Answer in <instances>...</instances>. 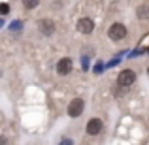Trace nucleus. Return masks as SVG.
I'll return each instance as SVG.
<instances>
[{
    "label": "nucleus",
    "instance_id": "f257e3e1",
    "mask_svg": "<svg viewBox=\"0 0 149 145\" xmlns=\"http://www.w3.org/2000/svg\"><path fill=\"white\" fill-rule=\"evenodd\" d=\"M108 36H109V40L119 42V40H123V38L127 36V28H125V25H121V23H113V25L109 26V30H108Z\"/></svg>",
    "mask_w": 149,
    "mask_h": 145
},
{
    "label": "nucleus",
    "instance_id": "f03ea898",
    "mask_svg": "<svg viewBox=\"0 0 149 145\" xmlns=\"http://www.w3.org/2000/svg\"><path fill=\"white\" fill-rule=\"evenodd\" d=\"M134 81H136V72H132V70H123L117 77V83L121 87H130Z\"/></svg>",
    "mask_w": 149,
    "mask_h": 145
},
{
    "label": "nucleus",
    "instance_id": "7ed1b4c3",
    "mask_svg": "<svg viewBox=\"0 0 149 145\" xmlns=\"http://www.w3.org/2000/svg\"><path fill=\"white\" fill-rule=\"evenodd\" d=\"M83 108H85V102L81 100V98H74L68 105V115L76 119V117H79L81 113H83Z\"/></svg>",
    "mask_w": 149,
    "mask_h": 145
},
{
    "label": "nucleus",
    "instance_id": "20e7f679",
    "mask_svg": "<svg viewBox=\"0 0 149 145\" xmlns=\"http://www.w3.org/2000/svg\"><path fill=\"white\" fill-rule=\"evenodd\" d=\"M38 30H40L44 36H51L55 32V23L51 19H40L38 21Z\"/></svg>",
    "mask_w": 149,
    "mask_h": 145
},
{
    "label": "nucleus",
    "instance_id": "39448f33",
    "mask_svg": "<svg viewBox=\"0 0 149 145\" xmlns=\"http://www.w3.org/2000/svg\"><path fill=\"white\" fill-rule=\"evenodd\" d=\"M77 30H79L81 34H91L93 30H95V23H93V19L81 17L79 21H77Z\"/></svg>",
    "mask_w": 149,
    "mask_h": 145
},
{
    "label": "nucleus",
    "instance_id": "423d86ee",
    "mask_svg": "<svg viewBox=\"0 0 149 145\" xmlns=\"http://www.w3.org/2000/svg\"><path fill=\"white\" fill-rule=\"evenodd\" d=\"M70 72H72V60H70L68 57L61 58V60L57 62V74L58 76H68Z\"/></svg>",
    "mask_w": 149,
    "mask_h": 145
},
{
    "label": "nucleus",
    "instance_id": "0eeeda50",
    "mask_svg": "<svg viewBox=\"0 0 149 145\" xmlns=\"http://www.w3.org/2000/svg\"><path fill=\"white\" fill-rule=\"evenodd\" d=\"M102 128H104V124H102L100 119H91L87 123V134L89 136H96L102 132Z\"/></svg>",
    "mask_w": 149,
    "mask_h": 145
},
{
    "label": "nucleus",
    "instance_id": "6e6552de",
    "mask_svg": "<svg viewBox=\"0 0 149 145\" xmlns=\"http://www.w3.org/2000/svg\"><path fill=\"white\" fill-rule=\"evenodd\" d=\"M138 17L140 19H147L149 17V6H140L138 8Z\"/></svg>",
    "mask_w": 149,
    "mask_h": 145
},
{
    "label": "nucleus",
    "instance_id": "1a4fd4ad",
    "mask_svg": "<svg viewBox=\"0 0 149 145\" xmlns=\"http://www.w3.org/2000/svg\"><path fill=\"white\" fill-rule=\"evenodd\" d=\"M38 4H40V0H23V6H25L26 10H32V8H36Z\"/></svg>",
    "mask_w": 149,
    "mask_h": 145
},
{
    "label": "nucleus",
    "instance_id": "9d476101",
    "mask_svg": "<svg viewBox=\"0 0 149 145\" xmlns=\"http://www.w3.org/2000/svg\"><path fill=\"white\" fill-rule=\"evenodd\" d=\"M21 26H23L21 21H13V23L10 25V30H13V32H19V30H21Z\"/></svg>",
    "mask_w": 149,
    "mask_h": 145
},
{
    "label": "nucleus",
    "instance_id": "9b49d317",
    "mask_svg": "<svg viewBox=\"0 0 149 145\" xmlns=\"http://www.w3.org/2000/svg\"><path fill=\"white\" fill-rule=\"evenodd\" d=\"M0 11H2V15H8V11H10V6H8V4H2V6H0Z\"/></svg>",
    "mask_w": 149,
    "mask_h": 145
},
{
    "label": "nucleus",
    "instance_id": "f8f14e48",
    "mask_svg": "<svg viewBox=\"0 0 149 145\" xmlns=\"http://www.w3.org/2000/svg\"><path fill=\"white\" fill-rule=\"evenodd\" d=\"M58 145H74V143H72V139H62Z\"/></svg>",
    "mask_w": 149,
    "mask_h": 145
},
{
    "label": "nucleus",
    "instance_id": "ddd939ff",
    "mask_svg": "<svg viewBox=\"0 0 149 145\" xmlns=\"http://www.w3.org/2000/svg\"><path fill=\"white\" fill-rule=\"evenodd\" d=\"M83 68H85V70L89 68V62H87V57H83Z\"/></svg>",
    "mask_w": 149,
    "mask_h": 145
},
{
    "label": "nucleus",
    "instance_id": "4468645a",
    "mask_svg": "<svg viewBox=\"0 0 149 145\" xmlns=\"http://www.w3.org/2000/svg\"><path fill=\"white\" fill-rule=\"evenodd\" d=\"M147 74H149V68H147Z\"/></svg>",
    "mask_w": 149,
    "mask_h": 145
}]
</instances>
